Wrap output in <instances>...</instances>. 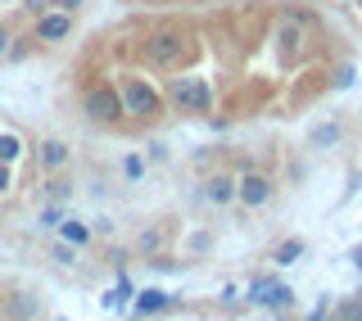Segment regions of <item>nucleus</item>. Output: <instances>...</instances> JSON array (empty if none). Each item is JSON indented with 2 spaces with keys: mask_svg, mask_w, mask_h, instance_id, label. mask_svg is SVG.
Wrapping results in <instances>:
<instances>
[{
  "mask_svg": "<svg viewBox=\"0 0 362 321\" xmlns=\"http://www.w3.org/2000/svg\"><path fill=\"white\" fill-rule=\"evenodd\" d=\"M64 158H68V150L59 141H50V145H41V163L45 168H64Z\"/></svg>",
  "mask_w": 362,
  "mask_h": 321,
  "instance_id": "8",
  "label": "nucleus"
},
{
  "mask_svg": "<svg viewBox=\"0 0 362 321\" xmlns=\"http://www.w3.org/2000/svg\"><path fill=\"white\" fill-rule=\"evenodd\" d=\"M231 194H235V190H231V181H226V177H213V181H209V199H213V204H226Z\"/></svg>",
  "mask_w": 362,
  "mask_h": 321,
  "instance_id": "9",
  "label": "nucleus"
},
{
  "mask_svg": "<svg viewBox=\"0 0 362 321\" xmlns=\"http://www.w3.org/2000/svg\"><path fill=\"white\" fill-rule=\"evenodd\" d=\"M37 37H41V41H59V37H68V14H45V18L37 23Z\"/></svg>",
  "mask_w": 362,
  "mask_h": 321,
  "instance_id": "6",
  "label": "nucleus"
},
{
  "mask_svg": "<svg viewBox=\"0 0 362 321\" xmlns=\"http://www.w3.org/2000/svg\"><path fill=\"white\" fill-rule=\"evenodd\" d=\"M158 308H168V294L163 290H145L141 294V313H158Z\"/></svg>",
  "mask_w": 362,
  "mask_h": 321,
  "instance_id": "10",
  "label": "nucleus"
},
{
  "mask_svg": "<svg viewBox=\"0 0 362 321\" xmlns=\"http://www.w3.org/2000/svg\"><path fill=\"white\" fill-rule=\"evenodd\" d=\"M23 150H18V141L14 136H0V163H9V158H18Z\"/></svg>",
  "mask_w": 362,
  "mask_h": 321,
  "instance_id": "12",
  "label": "nucleus"
},
{
  "mask_svg": "<svg viewBox=\"0 0 362 321\" xmlns=\"http://www.w3.org/2000/svg\"><path fill=\"white\" fill-rule=\"evenodd\" d=\"M59 231H64L68 240H86V226H77V222H59Z\"/></svg>",
  "mask_w": 362,
  "mask_h": 321,
  "instance_id": "14",
  "label": "nucleus"
},
{
  "mask_svg": "<svg viewBox=\"0 0 362 321\" xmlns=\"http://www.w3.org/2000/svg\"><path fill=\"white\" fill-rule=\"evenodd\" d=\"M9 313H14V317H32V313H37V299H23V294H18V299L9 303Z\"/></svg>",
  "mask_w": 362,
  "mask_h": 321,
  "instance_id": "13",
  "label": "nucleus"
},
{
  "mask_svg": "<svg viewBox=\"0 0 362 321\" xmlns=\"http://www.w3.org/2000/svg\"><path fill=\"white\" fill-rule=\"evenodd\" d=\"M64 5H77V0H64Z\"/></svg>",
  "mask_w": 362,
  "mask_h": 321,
  "instance_id": "19",
  "label": "nucleus"
},
{
  "mask_svg": "<svg viewBox=\"0 0 362 321\" xmlns=\"http://www.w3.org/2000/svg\"><path fill=\"white\" fill-rule=\"evenodd\" d=\"M118 100H122V109H127L132 118H150V113L158 109V95H154L145 82H136V77H127V82H122V95H118Z\"/></svg>",
  "mask_w": 362,
  "mask_h": 321,
  "instance_id": "2",
  "label": "nucleus"
},
{
  "mask_svg": "<svg viewBox=\"0 0 362 321\" xmlns=\"http://www.w3.org/2000/svg\"><path fill=\"white\" fill-rule=\"evenodd\" d=\"M308 321H331V317H326V313H317V317H308Z\"/></svg>",
  "mask_w": 362,
  "mask_h": 321,
  "instance_id": "16",
  "label": "nucleus"
},
{
  "mask_svg": "<svg viewBox=\"0 0 362 321\" xmlns=\"http://www.w3.org/2000/svg\"><path fill=\"white\" fill-rule=\"evenodd\" d=\"M9 186V172H5V163H0V190H5Z\"/></svg>",
  "mask_w": 362,
  "mask_h": 321,
  "instance_id": "15",
  "label": "nucleus"
},
{
  "mask_svg": "<svg viewBox=\"0 0 362 321\" xmlns=\"http://www.w3.org/2000/svg\"><path fill=\"white\" fill-rule=\"evenodd\" d=\"M168 100L173 105H181V109H195V113H204L213 105V91L199 82V77H177L173 86H168Z\"/></svg>",
  "mask_w": 362,
  "mask_h": 321,
  "instance_id": "1",
  "label": "nucleus"
},
{
  "mask_svg": "<svg viewBox=\"0 0 362 321\" xmlns=\"http://www.w3.org/2000/svg\"><path fill=\"white\" fill-rule=\"evenodd\" d=\"M267 194H272V186H267L263 177H254V172L240 181V199H245V204H267Z\"/></svg>",
  "mask_w": 362,
  "mask_h": 321,
  "instance_id": "5",
  "label": "nucleus"
},
{
  "mask_svg": "<svg viewBox=\"0 0 362 321\" xmlns=\"http://www.w3.org/2000/svg\"><path fill=\"white\" fill-rule=\"evenodd\" d=\"M299 254H303V245H299V240H286V245L276 249V262H299Z\"/></svg>",
  "mask_w": 362,
  "mask_h": 321,
  "instance_id": "11",
  "label": "nucleus"
},
{
  "mask_svg": "<svg viewBox=\"0 0 362 321\" xmlns=\"http://www.w3.org/2000/svg\"><path fill=\"white\" fill-rule=\"evenodd\" d=\"M86 109L95 113V118H118V109H122V100L118 95H109V91H90V100H86Z\"/></svg>",
  "mask_w": 362,
  "mask_h": 321,
  "instance_id": "4",
  "label": "nucleus"
},
{
  "mask_svg": "<svg viewBox=\"0 0 362 321\" xmlns=\"http://www.w3.org/2000/svg\"><path fill=\"white\" fill-rule=\"evenodd\" d=\"M177 54H181L177 37H154V41H150V59H154V64H168V59H177Z\"/></svg>",
  "mask_w": 362,
  "mask_h": 321,
  "instance_id": "7",
  "label": "nucleus"
},
{
  "mask_svg": "<svg viewBox=\"0 0 362 321\" xmlns=\"http://www.w3.org/2000/svg\"><path fill=\"white\" fill-rule=\"evenodd\" d=\"M354 262H358V267H362V249H354Z\"/></svg>",
  "mask_w": 362,
  "mask_h": 321,
  "instance_id": "17",
  "label": "nucleus"
},
{
  "mask_svg": "<svg viewBox=\"0 0 362 321\" xmlns=\"http://www.w3.org/2000/svg\"><path fill=\"white\" fill-rule=\"evenodd\" d=\"M0 54H5V28H0Z\"/></svg>",
  "mask_w": 362,
  "mask_h": 321,
  "instance_id": "18",
  "label": "nucleus"
},
{
  "mask_svg": "<svg viewBox=\"0 0 362 321\" xmlns=\"http://www.w3.org/2000/svg\"><path fill=\"white\" fill-rule=\"evenodd\" d=\"M254 303H263V308H290V285H281V281H254V294H249Z\"/></svg>",
  "mask_w": 362,
  "mask_h": 321,
  "instance_id": "3",
  "label": "nucleus"
}]
</instances>
